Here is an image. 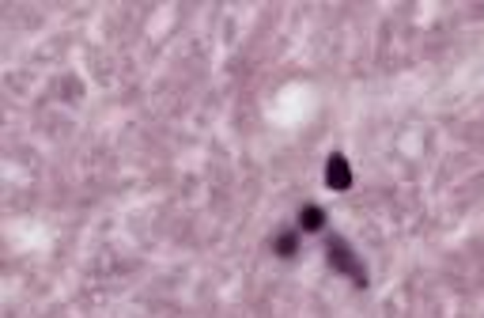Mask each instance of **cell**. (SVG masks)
Returning <instances> with one entry per match:
<instances>
[{
    "instance_id": "7a4b0ae2",
    "label": "cell",
    "mask_w": 484,
    "mask_h": 318,
    "mask_svg": "<svg viewBox=\"0 0 484 318\" xmlns=\"http://www.w3.org/2000/svg\"><path fill=\"white\" fill-rule=\"evenodd\" d=\"M325 182H329V190H348V186H352V171H348V159L345 156H329Z\"/></svg>"
},
{
    "instance_id": "6da1fadb",
    "label": "cell",
    "mask_w": 484,
    "mask_h": 318,
    "mask_svg": "<svg viewBox=\"0 0 484 318\" xmlns=\"http://www.w3.org/2000/svg\"><path fill=\"white\" fill-rule=\"evenodd\" d=\"M325 254H329V266H333L337 273H345V277L356 284V288H367V269H363V261H359V254L352 250L345 239H329L325 243Z\"/></svg>"
},
{
    "instance_id": "3957f363",
    "label": "cell",
    "mask_w": 484,
    "mask_h": 318,
    "mask_svg": "<svg viewBox=\"0 0 484 318\" xmlns=\"http://www.w3.org/2000/svg\"><path fill=\"white\" fill-rule=\"evenodd\" d=\"M299 227H303V232H322V227H325V212H322V208H314V205H306L303 208V212H299Z\"/></svg>"
},
{
    "instance_id": "277c9868",
    "label": "cell",
    "mask_w": 484,
    "mask_h": 318,
    "mask_svg": "<svg viewBox=\"0 0 484 318\" xmlns=\"http://www.w3.org/2000/svg\"><path fill=\"white\" fill-rule=\"evenodd\" d=\"M295 239H299V232H284L277 243H272V250H277L280 258H292L295 254Z\"/></svg>"
}]
</instances>
